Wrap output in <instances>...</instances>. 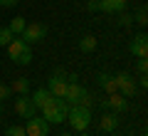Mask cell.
<instances>
[{
  "mask_svg": "<svg viewBox=\"0 0 148 136\" xmlns=\"http://www.w3.org/2000/svg\"><path fill=\"white\" fill-rule=\"evenodd\" d=\"M67 111H69L67 101L59 99V97H52V99L42 106V119L47 121V124H62V121H67Z\"/></svg>",
  "mask_w": 148,
  "mask_h": 136,
  "instance_id": "1",
  "label": "cell"
},
{
  "mask_svg": "<svg viewBox=\"0 0 148 136\" xmlns=\"http://www.w3.org/2000/svg\"><path fill=\"white\" fill-rule=\"evenodd\" d=\"M67 121L72 124L74 131H86V129H89V124H91V109H86V106H82V104L69 106Z\"/></svg>",
  "mask_w": 148,
  "mask_h": 136,
  "instance_id": "2",
  "label": "cell"
},
{
  "mask_svg": "<svg viewBox=\"0 0 148 136\" xmlns=\"http://www.w3.org/2000/svg\"><path fill=\"white\" fill-rule=\"evenodd\" d=\"M67 84H69V74L64 72V69H54L52 77H49L47 89H49V94H52V97H59V99H62L64 92H67Z\"/></svg>",
  "mask_w": 148,
  "mask_h": 136,
  "instance_id": "3",
  "label": "cell"
},
{
  "mask_svg": "<svg viewBox=\"0 0 148 136\" xmlns=\"http://www.w3.org/2000/svg\"><path fill=\"white\" fill-rule=\"evenodd\" d=\"M114 82H116V87H119V94H123L126 99L136 97L138 87H136V82H133V77H131L128 72H119L116 77H114Z\"/></svg>",
  "mask_w": 148,
  "mask_h": 136,
  "instance_id": "4",
  "label": "cell"
},
{
  "mask_svg": "<svg viewBox=\"0 0 148 136\" xmlns=\"http://www.w3.org/2000/svg\"><path fill=\"white\" fill-rule=\"evenodd\" d=\"M20 35H22V40H25L27 45H32V42H40L47 35V27H45L42 22H32V25H25V30H22Z\"/></svg>",
  "mask_w": 148,
  "mask_h": 136,
  "instance_id": "5",
  "label": "cell"
},
{
  "mask_svg": "<svg viewBox=\"0 0 148 136\" xmlns=\"http://www.w3.org/2000/svg\"><path fill=\"white\" fill-rule=\"evenodd\" d=\"M128 52H131L133 57H138V59L148 57V37H146V32L136 35L131 42H128Z\"/></svg>",
  "mask_w": 148,
  "mask_h": 136,
  "instance_id": "6",
  "label": "cell"
},
{
  "mask_svg": "<svg viewBox=\"0 0 148 136\" xmlns=\"http://www.w3.org/2000/svg\"><path fill=\"white\" fill-rule=\"evenodd\" d=\"M49 131V124L45 119H40V116H30L25 124V134L27 136H47Z\"/></svg>",
  "mask_w": 148,
  "mask_h": 136,
  "instance_id": "7",
  "label": "cell"
},
{
  "mask_svg": "<svg viewBox=\"0 0 148 136\" xmlns=\"http://www.w3.org/2000/svg\"><path fill=\"white\" fill-rule=\"evenodd\" d=\"M35 109L37 106L32 104V99L27 94H20V99H15V111L22 116V119H30V116H35Z\"/></svg>",
  "mask_w": 148,
  "mask_h": 136,
  "instance_id": "8",
  "label": "cell"
},
{
  "mask_svg": "<svg viewBox=\"0 0 148 136\" xmlns=\"http://www.w3.org/2000/svg\"><path fill=\"white\" fill-rule=\"evenodd\" d=\"M82 94H84V87H79L77 82H69V84H67V92H64L62 99L67 101L69 106H77V104L82 101Z\"/></svg>",
  "mask_w": 148,
  "mask_h": 136,
  "instance_id": "9",
  "label": "cell"
},
{
  "mask_svg": "<svg viewBox=\"0 0 148 136\" xmlns=\"http://www.w3.org/2000/svg\"><path fill=\"white\" fill-rule=\"evenodd\" d=\"M128 8V0H99V10L101 12H109V15H114V12H123Z\"/></svg>",
  "mask_w": 148,
  "mask_h": 136,
  "instance_id": "10",
  "label": "cell"
},
{
  "mask_svg": "<svg viewBox=\"0 0 148 136\" xmlns=\"http://www.w3.org/2000/svg\"><path fill=\"white\" fill-rule=\"evenodd\" d=\"M106 106H111L114 114H119V111H126L128 109V99L123 94H119V92H114V94H109V99H106Z\"/></svg>",
  "mask_w": 148,
  "mask_h": 136,
  "instance_id": "11",
  "label": "cell"
},
{
  "mask_svg": "<svg viewBox=\"0 0 148 136\" xmlns=\"http://www.w3.org/2000/svg\"><path fill=\"white\" fill-rule=\"evenodd\" d=\"M99 126H101V131H104V134H111V131H116V126H119V119H116V114L106 111V114L99 119Z\"/></svg>",
  "mask_w": 148,
  "mask_h": 136,
  "instance_id": "12",
  "label": "cell"
},
{
  "mask_svg": "<svg viewBox=\"0 0 148 136\" xmlns=\"http://www.w3.org/2000/svg\"><path fill=\"white\" fill-rule=\"evenodd\" d=\"M30 99H32V104H35L37 109H42V106L47 104L49 99H52V94H49V89H37V92L30 97Z\"/></svg>",
  "mask_w": 148,
  "mask_h": 136,
  "instance_id": "13",
  "label": "cell"
},
{
  "mask_svg": "<svg viewBox=\"0 0 148 136\" xmlns=\"http://www.w3.org/2000/svg\"><path fill=\"white\" fill-rule=\"evenodd\" d=\"M27 47H30V45H27L25 40H15V37H12V40L8 42V55H10V59H12V57H17V55H20L22 50H27Z\"/></svg>",
  "mask_w": 148,
  "mask_h": 136,
  "instance_id": "14",
  "label": "cell"
},
{
  "mask_svg": "<svg viewBox=\"0 0 148 136\" xmlns=\"http://www.w3.org/2000/svg\"><path fill=\"white\" fill-rule=\"evenodd\" d=\"M96 45H99V42H96L94 35H84V37L79 40V50H82V52H94Z\"/></svg>",
  "mask_w": 148,
  "mask_h": 136,
  "instance_id": "15",
  "label": "cell"
},
{
  "mask_svg": "<svg viewBox=\"0 0 148 136\" xmlns=\"http://www.w3.org/2000/svg\"><path fill=\"white\" fill-rule=\"evenodd\" d=\"M12 92H17V94H27V92H30V82H27L25 77H20V79H15V82H12Z\"/></svg>",
  "mask_w": 148,
  "mask_h": 136,
  "instance_id": "16",
  "label": "cell"
},
{
  "mask_svg": "<svg viewBox=\"0 0 148 136\" xmlns=\"http://www.w3.org/2000/svg\"><path fill=\"white\" fill-rule=\"evenodd\" d=\"M25 25H27V22H25V17H12V20H10V25H8V30H10L12 35H20V32L25 30Z\"/></svg>",
  "mask_w": 148,
  "mask_h": 136,
  "instance_id": "17",
  "label": "cell"
},
{
  "mask_svg": "<svg viewBox=\"0 0 148 136\" xmlns=\"http://www.w3.org/2000/svg\"><path fill=\"white\" fill-rule=\"evenodd\" d=\"M12 62H15V64H20V67L30 64V62H32V50H30V47H27V50H22V52L17 55V57H12Z\"/></svg>",
  "mask_w": 148,
  "mask_h": 136,
  "instance_id": "18",
  "label": "cell"
},
{
  "mask_svg": "<svg viewBox=\"0 0 148 136\" xmlns=\"http://www.w3.org/2000/svg\"><path fill=\"white\" fill-rule=\"evenodd\" d=\"M12 37H15V35H12L8 27H0V47H8V42H10Z\"/></svg>",
  "mask_w": 148,
  "mask_h": 136,
  "instance_id": "19",
  "label": "cell"
},
{
  "mask_svg": "<svg viewBox=\"0 0 148 136\" xmlns=\"http://www.w3.org/2000/svg\"><path fill=\"white\" fill-rule=\"evenodd\" d=\"M5 136H27V134H25V126H8Z\"/></svg>",
  "mask_w": 148,
  "mask_h": 136,
  "instance_id": "20",
  "label": "cell"
},
{
  "mask_svg": "<svg viewBox=\"0 0 148 136\" xmlns=\"http://www.w3.org/2000/svg\"><path fill=\"white\" fill-rule=\"evenodd\" d=\"M101 89H104L106 94H114V92H119V87H116V82H114V77H109V79H106Z\"/></svg>",
  "mask_w": 148,
  "mask_h": 136,
  "instance_id": "21",
  "label": "cell"
},
{
  "mask_svg": "<svg viewBox=\"0 0 148 136\" xmlns=\"http://www.w3.org/2000/svg\"><path fill=\"white\" fill-rule=\"evenodd\" d=\"M119 25H121V27H131V25H133V15L121 12V15H119Z\"/></svg>",
  "mask_w": 148,
  "mask_h": 136,
  "instance_id": "22",
  "label": "cell"
},
{
  "mask_svg": "<svg viewBox=\"0 0 148 136\" xmlns=\"http://www.w3.org/2000/svg\"><path fill=\"white\" fill-rule=\"evenodd\" d=\"M79 104H82V106H86V109H91V104H94V97H91L86 89H84V94H82V101H79Z\"/></svg>",
  "mask_w": 148,
  "mask_h": 136,
  "instance_id": "23",
  "label": "cell"
},
{
  "mask_svg": "<svg viewBox=\"0 0 148 136\" xmlns=\"http://www.w3.org/2000/svg\"><path fill=\"white\" fill-rule=\"evenodd\" d=\"M146 17H148V12H146V8H138V12H136V22L138 25H146Z\"/></svg>",
  "mask_w": 148,
  "mask_h": 136,
  "instance_id": "24",
  "label": "cell"
},
{
  "mask_svg": "<svg viewBox=\"0 0 148 136\" xmlns=\"http://www.w3.org/2000/svg\"><path fill=\"white\" fill-rule=\"evenodd\" d=\"M10 97H12V89L8 87V84H0V101H3V99H10Z\"/></svg>",
  "mask_w": 148,
  "mask_h": 136,
  "instance_id": "25",
  "label": "cell"
},
{
  "mask_svg": "<svg viewBox=\"0 0 148 136\" xmlns=\"http://www.w3.org/2000/svg\"><path fill=\"white\" fill-rule=\"evenodd\" d=\"M86 10H89V12H96V10H99V0H89V3H86Z\"/></svg>",
  "mask_w": 148,
  "mask_h": 136,
  "instance_id": "26",
  "label": "cell"
},
{
  "mask_svg": "<svg viewBox=\"0 0 148 136\" xmlns=\"http://www.w3.org/2000/svg\"><path fill=\"white\" fill-rule=\"evenodd\" d=\"M146 69H148V62H146V57H143V59H138V72L146 74Z\"/></svg>",
  "mask_w": 148,
  "mask_h": 136,
  "instance_id": "27",
  "label": "cell"
},
{
  "mask_svg": "<svg viewBox=\"0 0 148 136\" xmlns=\"http://www.w3.org/2000/svg\"><path fill=\"white\" fill-rule=\"evenodd\" d=\"M17 3H20V0H0V5H3V8H15Z\"/></svg>",
  "mask_w": 148,
  "mask_h": 136,
  "instance_id": "28",
  "label": "cell"
},
{
  "mask_svg": "<svg viewBox=\"0 0 148 136\" xmlns=\"http://www.w3.org/2000/svg\"><path fill=\"white\" fill-rule=\"evenodd\" d=\"M79 136H89V134H84V131H79Z\"/></svg>",
  "mask_w": 148,
  "mask_h": 136,
  "instance_id": "29",
  "label": "cell"
},
{
  "mask_svg": "<svg viewBox=\"0 0 148 136\" xmlns=\"http://www.w3.org/2000/svg\"><path fill=\"white\" fill-rule=\"evenodd\" d=\"M0 111H3V101H0Z\"/></svg>",
  "mask_w": 148,
  "mask_h": 136,
  "instance_id": "30",
  "label": "cell"
}]
</instances>
